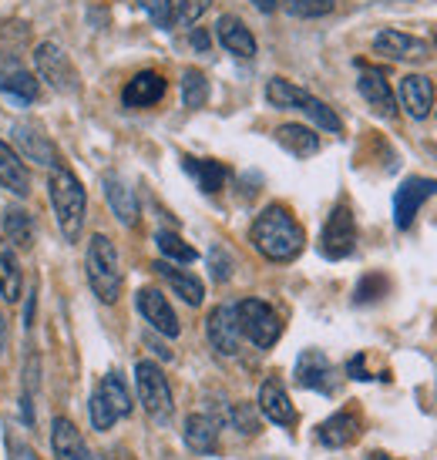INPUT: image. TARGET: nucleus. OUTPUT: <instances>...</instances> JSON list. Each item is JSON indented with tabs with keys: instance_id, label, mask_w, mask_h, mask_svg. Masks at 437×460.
Wrapping results in <instances>:
<instances>
[{
	"instance_id": "nucleus-15",
	"label": "nucleus",
	"mask_w": 437,
	"mask_h": 460,
	"mask_svg": "<svg viewBox=\"0 0 437 460\" xmlns=\"http://www.w3.org/2000/svg\"><path fill=\"white\" fill-rule=\"evenodd\" d=\"M0 94L13 104H34L40 94V84L38 77L24 71L17 61H4L0 65Z\"/></svg>"
},
{
	"instance_id": "nucleus-48",
	"label": "nucleus",
	"mask_w": 437,
	"mask_h": 460,
	"mask_svg": "<svg viewBox=\"0 0 437 460\" xmlns=\"http://www.w3.org/2000/svg\"><path fill=\"white\" fill-rule=\"evenodd\" d=\"M367 460H397V457H390L384 450H373V454H367Z\"/></svg>"
},
{
	"instance_id": "nucleus-4",
	"label": "nucleus",
	"mask_w": 437,
	"mask_h": 460,
	"mask_svg": "<svg viewBox=\"0 0 437 460\" xmlns=\"http://www.w3.org/2000/svg\"><path fill=\"white\" fill-rule=\"evenodd\" d=\"M131 413V394L129 384L121 380V373H108L102 376V384L94 386V394L88 400V417L94 430H111L121 417Z\"/></svg>"
},
{
	"instance_id": "nucleus-33",
	"label": "nucleus",
	"mask_w": 437,
	"mask_h": 460,
	"mask_svg": "<svg viewBox=\"0 0 437 460\" xmlns=\"http://www.w3.org/2000/svg\"><path fill=\"white\" fill-rule=\"evenodd\" d=\"M209 102V81L202 71H195L189 67L185 75H182V104L185 108H202Z\"/></svg>"
},
{
	"instance_id": "nucleus-13",
	"label": "nucleus",
	"mask_w": 437,
	"mask_h": 460,
	"mask_svg": "<svg viewBox=\"0 0 437 460\" xmlns=\"http://www.w3.org/2000/svg\"><path fill=\"white\" fill-rule=\"evenodd\" d=\"M135 303H138V313H142L145 323H148L155 332H162L168 340H175L182 332L175 309L168 306V299L158 293V289H138V299H135Z\"/></svg>"
},
{
	"instance_id": "nucleus-30",
	"label": "nucleus",
	"mask_w": 437,
	"mask_h": 460,
	"mask_svg": "<svg viewBox=\"0 0 437 460\" xmlns=\"http://www.w3.org/2000/svg\"><path fill=\"white\" fill-rule=\"evenodd\" d=\"M4 239L13 249H31L34 245V218L27 216L24 208H7L4 212Z\"/></svg>"
},
{
	"instance_id": "nucleus-40",
	"label": "nucleus",
	"mask_w": 437,
	"mask_h": 460,
	"mask_svg": "<svg viewBox=\"0 0 437 460\" xmlns=\"http://www.w3.org/2000/svg\"><path fill=\"white\" fill-rule=\"evenodd\" d=\"M380 293H387L384 276H363L353 299H357V303H373V299H380Z\"/></svg>"
},
{
	"instance_id": "nucleus-3",
	"label": "nucleus",
	"mask_w": 437,
	"mask_h": 460,
	"mask_svg": "<svg viewBox=\"0 0 437 460\" xmlns=\"http://www.w3.org/2000/svg\"><path fill=\"white\" fill-rule=\"evenodd\" d=\"M85 269H88V282L94 296L102 299V303H118V296H121V262H118V249L115 243L108 239V235H94L88 243V256H85Z\"/></svg>"
},
{
	"instance_id": "nucleus-34",
	"label": "nucleus",
	"mask_w": 437,
	"mask_h": 460,
	"mask_svg": "<svg viewBox=\"0 0 437 460\" xmlns=\"http://www.w3.org/2000/svg\"><path fill=\"white\" fill-rule=\"evenodd\" d=\"M155 243H158V252H162L168 262H195V259H199V252H195L189 243H182L175 232H158Z\"/></svg>"
},
{
	"instance_id": "nucleus-21",
	"label": "nucleus",
	"mask_w": 437,
	"mask_h": 460,
	"mask_svg": "<svg viewBox=\"0 0 437 460\" xmlns=\"http://www.w3.org/2000/svg\"><path fill=\"white\" fill-rule=\"evenodd\" d=\"M102 185H104V199H108L118 222L121 226H135L138 222V199L129 189V181L121 179V175H115V172H108L102 179Z\"/></svg>"
},
{
	"instance_id": "nucleus-6",
	"label": "nucleus",
	"mask_w": 437,
	"mask_h": 460,
	"mask_svg": "<svg viewBox=\"0 0 437 460\" xmlns=\"http://www.w3.org/2000/svg\"><path fill=\"white\" fill-rule=\"evenodd\" d=\"M236 320H239V330H243L245 340L253 346H259V349H270L283 336V323H280L276 309L266 299H253V296L243 299L236 306Z\"/></svg>"
},
{
	"instance_id": "nucleus-32",
	"label": "nucleus",
	"mask_w": 437,
	"mask_h": 460,
	"mask_svg": "<svg viewBox=\"0 0 437 460\" xmlns=\"http://www.w3.org/2000/svg\"><path fill=\"white\" fill-rule=\"evenodd\" d=\"M303 94H307V91L296 88L293 81H286V77H272L270 84H266V102H270L272 108H283V111H296Z\"/></svg>"
},
{
	"instance_id": "nucleus-50",
	"label": "nucleus",
	"mask_w": 437,
	"mask_h": 460,
	"mask_svg": "<svg viewBox=\"0 0 437 460\" xmlns=\"http://www.w3.org/2000/svg\"><path fill=\"white\" fill-rule=\"evenodd\" d=\"M266 460H270V457H266Z\"/></svg>"
},
{
	"instance_id": "nucleus-29",
	"label": "nucleus",
	"mask_w": 437,
	"mask_h": 460,
	"mask_svg": "<svg viewBox=\"0 0 437 460\" xmlns=\"http://www.w3.org/2000/svg\"><path fill=\"white\" fill-rule=\"evenodd\" d=\"M21 262H17V252H13V245L4 239L0 243V296L7 299V303H17L21 299Z\"/></svg>"
},
{
	"instance_id": "nucleus-23",
	"label": "nucleus",
	"mask_w": 437,
	"mask_h": 460,
	"mask_svg": "<svg viewBox=\"0 0 437 460\" xmlns=\"http://www.w3.org/2000/svg\"><path fill=\"white\" fill-rule=\"evenodd\" d=\"M165 98V77L158 71H142L135 75L121 91V102L129 108H148V104H158Z\"/></svg>"
},
{
	"instance_id": "nucleus-16",
	"label": "nucleus",
	"mask_w": 437,
	"mask_h": 460,
	"mask_svg": "<svg viewBox=\"0 0 437 460\" xmlns=\"http://www.w3.org/2000/svg\"><path fill=\"white\" fill-rule=\"evenodd\" d=\"M357 88H361L363 102L370 104L377 115H384V118L397 115V98H394V91H390V81L384 77V71L363 67L361 81H357Z\"/></svg>"
},
{
	"instance_id": "nucleus-9",
	"label": "nucleus",
	"mask_w": 437,
	"mask_h": 460,
	"mask_svg": "<svg viewBox=\"0 0 437 460\" xmlns=\"http://www.w3.org/2000/svg\"><path fill=\"white\" fill-rule=\"evenodd\" d=\"M13 135V148H17V155L21 158H27V162H34V165L40 168H54L61 158H58V148L51 145V138L44 135V128L40 125H34V121H17L11 128Z\"/></svg>"
},
{
	"instance_id": "nucleus-49",
	"label": "nucleus",
	"mask_w": 437,
	"mask_h": 460,
	"mask_svg": "<svg viewBox=\"0 0 437 460\" xmlns=\"http://www.w3.org/2000/svg\"><path fill=\"white\" fill-rule=\"evenodd\" d=\"M434 44H437V38H434Z\"/></svg>"
},
{
	"instance_id": "nucleus-36",
	"label": "nucleus",
	"mask_w": 437,
	"mask_h": 460,
	"mask_svg": "<svg viewBox=\"0 0 437 460\" xmlns=\"http://www.w3.org/2000/svg\"><path fill=\"white\" fill-rule=\"evenodd\" d=\"M276 7H283L290 17H326L334 11V0H276Z\"/></svg>"
},
{
	"instance_id": "nucleus-26",
	"label": "nucleus",
	"mask_w": 437,
	"mask_h": 460,
	"mask_svg": "<svg viewBox=\"0 0 437 460\" xmlns=\"http://www.w3.org/2000/svg\"><path fill=\"white\" fill-rule=\"evenodd\" d=\"M155 272L162 276V279L175 289V296H182L189 306H202V299H206V286L195 279L192 272H185V269H175L168 259H162V262H155Z\"/></svg>"
},
{
	"instance_id": "nucleus-20",
	"label": "nucleus",
	"mask_w": 437,
	"mask_h": 460,
	"mask_svg": "<svg viewBox=\"0 0 437 460\" xmlns=\"http://www.w3.org/2000/svg\"><path fill=\"white\" fill-rule=\"evenodd\" d=\"M317 437H320L323 447H330V450L350 447V444L361 437V417H357L353 410H340V413H334L330 420L320 423Z\"/></svg>"
},
{
	"instance_id": "nucleus-27",
	"label": "nucleus",
	"mask_w": 437,
	"mask_h": 460,
	"mask_svg": "<svg viewBox=\"0 0 437 460\" xmlns=\"http://www.w3.org/2000/svg\"><path fill=\"white\" fill-rule=\"evenodd\" d=\"M276 141L290 155H296V158H309V155L320 152V135L307 128V125H283V128H276Z\"/></svg>"
},
{
	"instance_id": "nucleus-10",
	"label": "nucleus",
	"mask_w": 437,
	"mask_h": 460,
	"mask_svg": "<svg viewBox=\"0 0 437 460\" xmlns=\"http://www.w3.org/2000/svg\"><path fill=\"white\" fill-rule=\"evenodd\" d=\"M293 376L303 390H317V394H326V396L336 390V367L320 349H303L299 359H296Z\"/></svg>"
},
{
	"instance_id": "nucleus-25",
	"label": "nucleus",
	"mask_w": 437,
	"mask_h": 460,
	"mask_svg": "<svg viewBox=\"0 0 437 460\" xmlns=\"http://www.w3.org/2000/svg\"><path fill=\"white\" fill-rule=\"evenodd\" d=\"M182 437H185V444L189 450L195 454H216L218 450V420L216 417H209V413H192L185 427H182Z\"/></svg>"
},
{
	"instance_id": "nucleus-44",
	"label": "nucleus",
	"mask_w": 437,
	"mask_h": 460,
	"mask_svg": "<svg viewBox=\"0 0 437 460\" xmlns=\"http://www.w3.org/2000/svg\"><path fill=\"white\" fill-rule=\"evenodd\" d=\"M192 44L199 51H209V34L206 31H192Z\"/></svg>"
},
{
	"instance_id": "nucleus-47",
	"label": "nucleus",
	"mask_w": 437,
	"mask_h": 460,
	"mask_svg": "<svg viewBox=\"0 0 437 460\" xmlns=\"http://www.w3.org/2000/svg\"><path fill=\"white\" fill-rule=\"evenodd\" d=\"M253 4H256V7L263 13H272V11H276V0H253Z\"/></svg>"
},
{
	"instance_id": "nucleus-43",
	"label": "nucleus",
	"mask_w": 437,
	"mask_h": 460,
	"mask_svg": "<svg viewBox=\"0 0 437 460\" xmlns=\"http://www.w3.org/2000/svg\"><path fill=\"white\" fill-rule=\"evenodd\" d=\"M11 460H38L34 457V450L21 444V440H11Z\"/></svg>"
},
{
	"instance_id": "nucleus-28",
	"label": "nucleus",
	"mask_w": 437,
	"mask_h": 460,
	"mask_svg": "<svg viewBox=\"0 0 437 460\" xmlns=\"http://www.w3.org/2000/svg\"><path fill=\"white\" fill-rule=\"evenodd\" d=\"M182 165H185V172L195 179V185L202 189L206 195H216L218 189H222V181H226V165H218V162H209V158H192V155H185L182 158Z\"/></svg>"
},
{
	"instance_id": "nucleus-35",
	"label": "nucleus",
	"mask_w": 437,
	"mask_h": 460,
	"mask_svg": "<svg viewBox=\"0 0 437 460\" xmlns=\"http://www.w3.org/2000/svg\"><path fill=\"white\" fill-rule=\"evenodd\" d=\"M40 390V359L38 353H31L27 357V367H24V400H21V410H24V420L31 423L34 420V396H38Z\"/></svg>"
},
{
	"instance_id": "nucleus-8",
	"label": "nucleus",
	"mask_w": 437,
	"mask_h": 460,
	"mask_svg": "<svg viewBox=\"0 0 437 460\" xmlns=\"http://www.w3.org/2000/svg\"><path fill=\"white\" fill-rule=\"evenodd\" d=\"M353 249H357V222H353V212H350L347 205H336L334 212H330V218H326V226H323L320 252L330 262H336V259H347Z\"/></svg>"
},
{
	"instance_id": "nucleus-11",
	"label": "nucleus",
	"mask_w": 437,
	"mask_h": 460,
	"mask_svg": "<svg viewBox=\"0 0 437 460\" xmlns=\"http://www.w3.org/2000/svg\"><path fill=\"white\" fill-rule=\"evenodd\" d=\"M437 192V181L434 179H407L400 181L397 195H394V222H397V229H411L417 212H421V205Z\"/></svg>"
},
{
	"instance_id": "nucleus-38",
	"label": "nucleus",
	"mask_w": 437,
	"mask_h": 460,
	"mask_svg": "<svg viewBox=\"0 0 437 460\" xmlns=\"http://www.w3.org/2000/svg\"><path fill=\"white\" fill-rule=\"evenodd\" d=\"M229 423L243 437L259 434V417H256V410H253V403H236V407H229Z\"/></svg>"
},
{
	"instance_id": "nucleus-24",
	"label": "nucleus",
	"mask_w": 437,
	"mask_h": 460,
	"mask_svg": "<svg viewBox=\"0 0 437 460\" xmlns=\"http://www.w3.org/2000/svg\"><path fill=\"white\" fill-rule=\"evenodd\" d=\"M0 185L11 195H17V199H27V195H31L27 165L21 162V155L13 152L7 141H0Z\"/></svg>"
},
{
	"instance_id": "nucleus-18",
	"label": "nucleus",
	"mask_w": 437,
	"mask_h": 460,
	"mask_svg": "<svg viewBox=\"0 0 437 460\" xmlns=\"http://www.w3.org/2000/svg\"><path fill=\"white\" fill-rule=\"evenodd\" d=\"M51 447L58 460H98L85 444V437L77 434V427L65 417H54L51 423Z\"/></svg>"
},
{
	"instance_id": "nucleus-17",
	"label": "nucleus",
	"mask_w": 437,
	"mask_h": 460,
	"mask_svg": "<svg viewBox=\"0 0 437 460\" xmlns=\"http://www.w3.org/2000/svg\"><path fill=\"white\" fill-rule=\"evenodd\" d=\"M400 104L411 118H427L434 111V81L424 75L400 77Z\"/></svg>"
},
{
	"instance_id": "nucleus-42",
	"label": "nucleus",
	"mask_w": 437,
	"mask_h": 460,
	"mask_svg": "<svg viewBox=\"0 0 437 460\" xmlns=\"http://www.w3.org/2000/svg\"><path fill=\"white\" fill-rule=\"evenodd\" d=\"M347 373L353 376V380H373L370 373H367V367H363V357H353L347 363Z\"/></svg>"
},
{
	"instance_id": "nucleus-41",
	"label": "nucleus",
	"mask_w": 437,
	"mask_h": 460,
	"mask_svg": "<svg viewBox=\"0 0 437 460\" xmlns=\"http://www.w3.org/2000/svg\"><path fill=\"white\" fill-rule=\"evenodd\" d=\"M142 7H145V13L152 17L155 24L162 27V31H168V27H172V17H168V4H165V0H142Z\"/></svg>"
},
{
	"instance_id": "nucleus-31",
	"label": "nucleus",
	"mask_w": 437,
	"mask_h": 460,
	"mask_svg": "<svg viewBox=\"0 0 437 460\" xmlns=\"http://www.w3.org/2000/svg\"><path fill=\"white\" fill-rule=\"evenodd\" d=\"M296 111H303L309 121H317V125H320L323 131H330V135H340V128H343L334 108H330V104H323L320 98H313L309 91L303 94V98H299V108H296Z\"/></svg>"
},
{
	"instance_id": "nucleus-5",
	"label": "nucleus",
	"mask_w": 437,
	"mask_h": 460,
	"mask_svg": "<svg viewBox=\"0 0 437 460\" xmlns=\"http://www.w3.org/2000/svg\"><path fill=\"white\" fill-rule=\"evenodd\" d=\"M135 386H138V403L145 407V413L158 423H168L172 413H175V403H172V386H168V376L162 373L158 363L152 359H142L135 367Z\"/></svg>"
},
{
	"instance_id": "nucleus-39",
	"label": "nucleus",
	"mask_w": 437,
	"mask_h": 460,
	"mask_svg": "<svg viewBox=\"0 0 437 460\" xmlns=\"http://www.w3.org/2000/svg\"><path fill=\"white\" fill-rule=\"evenodd\" d=\"M209 269H212V279H216V282H229L232 279V256L218 243L209 249Z\"/></svg>"
},
{
	"instance_id": "nucleus-1",
	"label": "nucleus",
	"mask_w": 437,
	"mask_h": 460,
	"mask_svg": "<svg viewBox=\"0 0 437 460\" xmlns=\"http://www.w3.org/2000/svg\"><path fill=\"white\" fill-rule=\"evenodd\" d=\"M249 239H253L259 256H266L270 262H293L303 252V245H307V232L293 218L290 208L270 205L256 216L253 229H249Z\"/></svg>"
},
{
	"instance_id": "nucleus-7",
	"label": "nucleus",
	"mask_w": 437,
	"mask_h": 460,
	"mask_svg": "<svg viewBox=\"0 0 437 460\" xmlns=\"http://www.w3.org/2000/svg\"><path fill=\"white\" fill-rule=\"evenodd\" d=\"M34 65H38L40 81H48L58 94H77L81 91V77H77L75 65L67 61V54L54 44V40H44L34 51Z\"/></svg>"
},
{
	"instance_id": "nucleus-12",
	"label": "nucleus",
	"mask_w": 437,
	"mask_h": 460,
	"mask_svg": "<svg viewBox=\"0 0 437 460\" xmlns=\"http://www.w3.org/2000/svg\"><path fill=\"white\" fill-rule=\"evenodd\" d=\"M209 343L218 357H236L239 353V343H243V330H239V320H236V306H216L206 320Z\"/></svg>"
},
{
	"instance_id": "nucleus-2",
	"label": "nucleus",
	"mask_w": 437,
	"mask_h": 460,
	"mask_svg": "<svg viewBox=\"0 0 437 460\" xmlns=\"http://www.w3.org/2000/svg\"><path fill=\"white\" fill-rule=\"evenodd\" d=\"M48 189H51V205H54V216H58V226H61L67 243H75L77 235H81V226H85V212H88L85 185L77 181V175L71 168L58 162L51 168Z\"/></svg>"
},
{
	"instance_id": "nucleus-19",
	"label": "nucleus",
	"mask_w": 437,
	"mask_h": 460,
	"mask_svg": "<svg viewBox=\"0 0 437 460\" xmlns=\"http://www.w3.org/2000/svg\"><path fill=\"white\" fill-rule=\"evenodd\" d=\"M259 413L280 427H296V407L290 403V394L280 380H266L259 386Z\"/></svg>"
},
{
	"instance_id": "nucleus-46",
	"label": "nucleus",
	"mask_w": 437,
	"mask_h": 460,
	"mask_svg": "<svg viewBox=\"0 0 437 460\" xmlns=\"http://www.w3.org/2000/svg\"><path fill=\"white\" fill-rule=\"evenodd\" d=\"M104 460H135V457H131L125 447H111L108 454H104Z\"/></svg>"
},
{
	"instance_id": "nucleus-45",
	"label": "nucleus",
	"mask_w": 437,
	"mask_h": 460,
	"mask_svg": "<svg viewBox=\"0 0 437 460\" xmlns=\"http://www.w3.org/2000/svg\"><path fill=\"white\" fill-rule=\"evenodd\" d=\"M4 349H7V316L0 309V357H4Z\"/></svg>"
},
{
	"instance_id": "nucleus-37",
	"label": "nucleus",
	"mask_w": 437,
	"mask_h": 460,
	"mask_svg": "<svg viewBox=\"0 0 437 460\" xmlns=\"http://www.w3.org/2000/svg\"><path fill=\"white\" fill-rule=\"evenodd\" d=\"M172 24H195L209 11V0H165Z\"/></svg>"
},
{
	"instance_id": "nucleus-14",
	"label": "nucleus",
	"mask_w": 437,
	"mask_h": 460,
	"mask_svg": "<svg viewBox=\"0 0 437 460\" xmlns=\"http://www.w3.org/2000/svg\"><path fill=\"white\" fill-rule=\"evenodd\" d=\"M373 51L390 58V61H424L427 58V40L414 38V34H404V31H394L387 27L373 38Z\"/></svg>"
},
{
	"instance_id": "nucleus-22",
	"label": "nucleus",
	"mask_w": 437,
	"mask_h": 460,
	"mask_svg": "<svg viewBox=\"0 0 437 460\" xmlns=\"http://www.w3.org/2000/svg\"><path fill=\"white\" fill-rule=\"evenodd\" d=\"M216 34H218V44H222V48H226L229 54L243 58V61L256 58V38H253V31H249V27H245L239 17H232V13L218 17Z\"/></svg>"
}]
</instances>
